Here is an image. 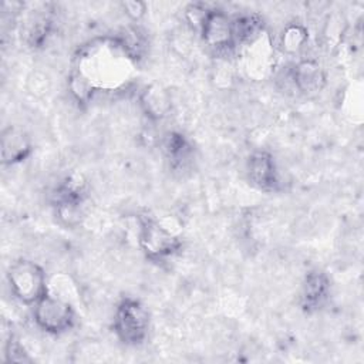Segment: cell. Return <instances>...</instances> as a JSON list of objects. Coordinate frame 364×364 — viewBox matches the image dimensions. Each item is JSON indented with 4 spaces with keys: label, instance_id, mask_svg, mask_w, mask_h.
<instances>
[{
    "label": "cell",
    "instance_id": "obj_1",
    "mask_svg": "<svg viewBox=\"0 0 364 364\" xmlns=\"http://www.w3.org/2000/svg\"><path fill=\"white\" fill-rule=\"evenodd\" d=\"M135 58L122 38L85 46L70 75L68 87L73 97L80 104H87L98 88L117 85L128 73L125 67Z\"/></svg>",
    "mask_w": 364,
    "mask_h": 364
},
{
    "label": "cell",
    "instance_id": "obj_2",
    "mask_svg": "<svg viewBox=\"0 0 364 364\" xmlns=\"http://www.w3.org/2000/svg\"><path fill=\"white\" fill-rule=\"evenodd\" d=\"M7 282L14 297L27 306H34L47 291L44 269L27 259L13 262L7 270Z\"/></svg>",
    "mask_w": 364,
    "mask_h": 364
},
{
    "label": "cell",
    "instance_id": "obj_3",
    "mask_svg": "<svg viewBox=\"0 0 364 364\" xmlns=\"http://www.w3.org/2000/svg\"><path fill=\"white\" fill-rule=\"evenodd\" d=\"M149 314L145 306L132 297H124L114 313V333L127 346L141 344L148 333Z\"/></svg>",
    "mask_w": 364,
    "mask_h": 364
},
{
    "label": "cell",
    "instance_id": "obj_4",
    "mask_svg": "<svg viewBox=\"0 0 364 364\" xmlns=\"http://www.w3.org/2000/svg\"><path fill=\"white\" fill-rule=\"evenodd\" d=\"M138 222V243L149 260H164L181 250V239L162 223H159L155 218L141 215Z\"/></svg>",
    "mask_w": 364,
    "mask_h": 364
},
{
    "label": "cell",
    "instance_id": "obj_5",
    "mask_svg": "<svg viewBox=\"0 0 364 364\" xmlns=\"http://www.w3.org/2000/svg\"><path fill=\"white\" fill-rule=\"evenodd\" d=\"M34 321L46 333L61 334L74 326V310L68 301L46 293L34 304Z\"/></svg>",
    "mask_w": 364,
    "mask_h": 364
},
{
    "label": "cell",
    "instance_id": "obj_6",
    "mask_svg": "<svg viewBox=\"0 0 364 364\" xmlns=\"http://www.w3.org/2000/svg\"><path fill=\"white\" fill-rule=\"evenodd\" d=\"M85 182L78 175H71L61 182L54 192V208L57 218L65 226L80 223L82 203L87 198Z\"/></svg>",
    "mask_w": 364,
    "mask_h": 364
},
{
    "label": "cell",
    "instance_id": "obj_7",
    "mask_svg": "<svg viewBox=\"0 0 364 364\" xmlns=\"http://www.w3.org/2000/svg\"><path fill=\"white\" fill-rule=\"evenodd\" d=\"M203 43L216 53H223L236 46L233 18L223 10L209 9L199 27Z\"/></svg>",
    "mask_w": 364,
    "mask_h": 364
},
{
    "label": "cell",
    "instance_id": "obj_8",
    "mask_svg": "<svg viewBox=\"0 0 364 364\" xmlns=\"http://www.w3.org/2000/svg\"><path fill=\"white\" fill-rule=\"evenodd\" d=\"M246 172L250 183L264 192H276L279 189V173L274 158L266 151L253 152L246 164Z\"/></svg>",
    "mask_w": 364,
    "mask_h": 364
},
{
    "label": "cell",
    "instance_id": "obj_9",
    "mask_svg": "<svg viewBox=\"0 0 364 364\" xmlns=\"http://www.w3.org/2000/svg\"><path fill=\"white\" fill-rule=\"evenodd\" d=\"M31 139L21 128L9 125L1 131L0 158L3 165L23 162L31 154Z\"/></svg>",
    "mask_w": 364,
    "mask_h": 364
},
{
    "label": "cell",
    "instance_id": "obj_10",
    "mask_svg": "<svg viewBox=\"0 0 364 364\" xmlns=\"http://www.w3.org/2000/svg\"><path fill=\"white\" fill-rule=\"evenodd\" d=\"M291 80L300 92L314 95L324 88L326 73L321 64H318L316 60H301L294 65Z\"/></svg>",
    "mask_w": 364,
    "mask_h": 364
},
{
    "label": "cell",
    "instance_id": "obj_11",
    "mask_svg": "<svg viewBox=\"0 0 364 364\" xmlns=\"http://www.w3.org/2000/svg\"><path fill=\"white\" fill-rule=\"evenodd\" d=\"M330 291V280L326 273L320 270H311L306 274L301 290L300 304L306 311H314L326 301Z\"/></svg>",
    "mask_w": 364,
    "mask_h": 364
},
{
    "label": "cell",
    "instance_id": "obj_12",
    "mask_svg": "<svg viewBox=\"0 0 364 364\" xmlns=\"http://www.w3.org/2000/svg\"><path fill=\"white\" fill-rule=\"evenodd\" d=\"M139 105L151 119H161L171 111V97L158 84L146 85L139 94Z\"/></svg>",
    "mask_w": 364,
    "mask_h": 364
},
{
    "label": "cell",
    "instance_id": "obj_13",
    "mask_svg": "<svg viewBox=\"0 0 364 364\" xmlns=\"http://www.w3.org/2000/svg\"><path fill=\"white\" fill-rule=\"evenodd\" d=\"M307 38H309L307 28L301 24L293 23V24H289L283 30L282 38H280V46L286 53L294 54L304 47V44L307 43Z\"/></svg>",
    "mask_w": 364,
    "mask_h": 364
},
{
    "label": "cell",
    "instance_id": "obj_14",
    "mask_svg": "<svg viewBox=\"0 0 364 364\" xmlns=\"http://www.w3.org/2000/svg\"><path fill=\"white\" fill-rule=\"evenodd\" d=\"M165 151L171 159L178 161L181 158H185L189 151V145L181 134L171 132L165 139Z\"/></svg>",
    "mask_w": 364,
    "mask_h": 364
},
{
    "label": "cell",
    "instance_id": "obj_15",
    "mask_svg": "<svg viewBox=\"0 0 364 364\" xmlns=\"http://www.w3.org/2000/svg\"><path fill=\"white\" fill-rule=\"evenodd\" d=\"M4 354H6V361H13V363L30 361L27 353L24 351L21 344L14 337H10V340L7 341L6 353Z\"/></svg>",
    "mask_w": 364,
    "mask_h": 364
},
{
    "label": "cell",
    "instance_id": "obj_16",
    "mask_svg": "<svg viewBox=\"0 0 364 364\" xmlns=\"http://www.w3.org/2000/svg\"><path fill=\"white\" fill-rule=\"evenodd\" d=\"M121 6L124 13L134 21L141 20L146 13V4L139 0H127V1H122Z\"/></svg>",
    "mask_w": 364,
    "mask_h": 364
}]
</instances>
